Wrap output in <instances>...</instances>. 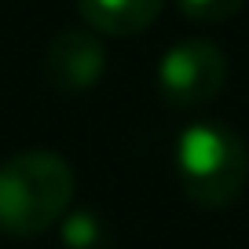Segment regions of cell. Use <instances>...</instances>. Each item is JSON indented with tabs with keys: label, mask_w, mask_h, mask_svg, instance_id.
<instances>
[{
	"label": "cell",
	"mask_w": 249,
	"mask_h": 249,
	"mask_svg": "<svg viewBox=\"0 0 249 249\" xmlns=\"http://www.w3.org/2000/svg\"><path fill=\"white\" fill-rule=\"evenodd\" d=\"M246 0H179V11L195 22H224V18L238 15Z\"/></svg>",
	"instance_id": "7"
},
{
	"label": "cell",
	"mask_w": 249,
	"mask_h": 249,
	"mask_svg": "<svg viewBox=\"0 0 249 249\" xmlns=\"http://www.w3.org/2000/svg\"><path fill=\"white\" fill-rule=\"evenodd\" d=\"M165 0H77L85 26L107 37H132L158 18Z\"/></svg>",
	"instance_id": "5"
},
{
	"label": "cell",
	"mask_w": 249,
	"mask_h": 249,
	"mask_svg": "<svg viewBox=\"0 0 249 249\" xmlns=\"http://www.w3.org/2000/svg\"><path fill=\"white\" fill-rule=\"evenodd\" d=\"M62 224V246L66 249H103L107 246V231L103 220L88 209H73L59 220Z\"/></svg>",
	"instance_id": "6"
},
{
	"label": "cell",
	"mask_w": 249,
	"mask_h": 249,
	"mask_svg": "<svg viewBox=\"0 0 249 249\" xmlns=\"http://www.w3.org/2000/svg\"><path fill=\"white\" fill-rule=\"evenodd\" d=\"M70 202L73 169L55 150H18L0 165V234H44L70 213Z\"/></svg>",
	"instance_id": "2"
},
{
	"label": "cell",
	"mask_w": 249,
	"mask_h": 249,
	"mask_svg": "<svg viewBox=\"0 0 249 249\" xmlns=\"http://www.w3.org/2000/svg\"><path fill=\"white\" fill-rule=\"evenodd\" d=\"M172 169L198 209H227L249 183V147L227 121H191L176 136Z\"/></svg>",
	"instance_id": "1"
},
{
	"label": "cell",
	"mask_w": 249,
	"mask_h": 249,
	"mask_svg": "<svg viewBox=\"0 0 249 249\" xmlns=\"http://www.w3.org/2000/svg\"><path fill=\"white\" fill-rule=\"evenodd\" d=\"M227 85V55L205 37L176 40L158 62V92L169 107H202Z\"/></svg>",
	"instance_id": "3"
},
{
	"label": "cell",
	"mask_w": 249,
	"mask_h": 249,
	"mask_svg": "<svg viewBox=\"0 0 249 249\" xmlns=\"http://www.w3.org/2000/svg\"><path fill=\"white\" fill-rule=\"evenodd\" d=\"M44 81L62 95H81L95 88L107 70V48H103L99 33L92 26H73V30H59L52 44L44 48Z\"/></svg>",
	"instance_id": "4"
}]
</instances>
